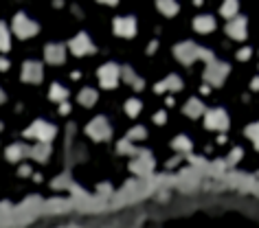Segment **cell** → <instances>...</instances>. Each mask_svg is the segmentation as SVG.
I'll list each match as a JSON object with an SVG mask.
<instances>
[{
	"instance_id": "1",
	"label": "cell",
	"mask_w": 259,
	"mask_h": 228,
	"mask_svg": "<svg viewBox=\"0 0 259 228\" xmlns=\"http://www.w3.org/2000/svg\"><path fill=\"white\" fill-rule=\"evenodd\" d=\"M174 55L178 57V61H182V64H191V61H198V59H204L206 64H209V61L215 59L211 51L196 46L193 42H180V44H176V46H174Z\"/></svg>"
},
{
	"instance_id": "2",
	"label": "cell",
	"mask_w": 259,
	"mask_h": 228,
	"mask_svg": "<svg viewBox=\"0 0 259 228\" xmlns=\"http://www.w3.org/2000/svg\"><path fill=\"white\" fill-rule=\"evenodd\" d=\"M24 136L26 138L40 140V143H48V140L55 138V127H53L51 123H46V121H35V123H31V125L26 127Z\"/></svg>"
},
{
	"instance_id": "3",
	"label": "cell",
	"mask_w": 259,
	"mask_h": 228,
	"mask_svg": "<svg viewBox=\"0 0 259 228\" xmlns=\"http://www.w3.org/2000/svg\"><path fill=\"white\" fill-rule=\"evenodd\" d=\"M226 75H228V64L213 59V61H209L204 68V81L209 83V86H222Z\"/></svg>"
},
{
	"instance_id": "4",
	"label": "cell",
	"mask_w": 259,
	"mask_h": 228,
	"mask_svg": "<svg viewBox=\"0 0 259 228\" xmlns=\"http://www.w3.org/2000/svg\"><path fill=\"white\" fill-rule=\"evenodd\" d=\"M228 114L224 112L222 108H213V110H206L204 112V125L213 132H224L228 130Z\"/></svg>"
},
{
	"instance_id": "5",
	"label": "cell",
	"mask_w": 259,
	"mask_h": 228,
	"mask_svg": "<svg viewBox=\"0 0 259 228\" xmlns=\"http://www.w3.org/2000/svg\"><path fill=\"white\" fill-rule=\"evenodd\" d=\"M40 31L38 22H33L31 18H26L24 13H16L13 16V33L18 35V38H31V35H35Z\"/></svg>"
},
{
	"instance_id": "6",
	"label": "cell",
	"mask_w": 259,
	"mask_h": 228,
	"mask_svg": "<svg viewBox=\"0 0 259 228\" xmlns=\"http://www.w3.org/2000/svg\"><path fill=\"white\" fill-rule=\"evenodd\" d=\"M86 134L90 136L92 140H108L112 130H110V123L105 121V116H95L86 125Z\"/></svg>"
},
{
	"instance_id": "7",
	"label": "cell",
	"mask_w": 259,
	"mask_h": 228,
	"mask_svg": "<svg viewBox=\"0 0 259 228\" xmlns=\"http://www.w3.org/2000/svg\"><path fill=\"white\" fill-rule=\"evenodd\" d=\"M121 77V68L117 64H105L99 68V83L101 88H114Z\"/></svg>"
},
{
	"instance_id": "8",
	"label": "cell",
	"mask_w": 259,
	"mask_h": 228,
	"mask_svg": "<svg viewBox=\"0 0 259 228\" xmlns=\"http://www.w3.org/2000/svg\"><path fill=\"white\" fill-rule=\"evenodd\" d=\"M112 26L119 38H132V35H136V20L132 16L117 18V20L112 22Z\"/></svg>"
},
{
	"instance_id": "9",
	"label": "cell",
	"mask_w": 259,
	"mask_h": 228,
	"mask_svg": "<svg viewBox=\"0 0 259 228\" xmlns=\"http://www.w3.org/2000/svg\"><path fill=\"white\" fill-rule=\"evenodd\" d=\"M70 51L81 57V55H88V53H95V44H92V39L86 33H79L70 39Z\"/></svg>"
},
{
	"instance_id": "10",
	"label": "cell",
	"mask_w": 259,
	"mask_h": 228,
	"mask_svg": "<svg viewBox=\"0 0 259 228\" xmlns=\"http://www.w3.org/2000/svg\"><path fill=\"white\" fill-rule=\"evenodd\" d=\"M42 64L40 61H24V66H22V79H24L26 83H40L42 81Z\"/></svg>"
},
{
	"instance_id": "11",
	"label": "cell",
	"mask_w": 259,
	"mask_h": 228,
	"mask_svg": "<svg viewBox=\"0 0 259 228\" xmlns=\"http://www.w3.org/2000/svg\"><path fill=\"white\" fill-rule=\"evenodd\" d=\"M226 33L231 35L233 39H244L246 33H248V22H246V18H231V22H228L226 26Z\"/></svg>"
},
{
	"instance_id": "12",
	"label": "cell",
	"mask_w": 259,
	"mask_h": 228,
	"mask_svg": "<svg viewBox=\"0 0 259 228\" xmlns=\"http://www.w3.org/2000/svg\"><path fill=\"white\" fill-rule=\"evenodd\" d=\"M44 57H46L48 64H64L66 48L61 46V44H48L46 51H44Z\"/></svg>"
},
{
	"instance_id": "13",
	"label": "cell",
	"mask_w": 259,
	"mask_h": 228,
	"mask_svg": "<svg viewBox=\"0 0 259 228\" xmlns=\"http://www.w3.org/2000/svg\"><path fill=\"white\" fill-rule=\"evenodd\" d=\"M152 167H154V160L147 152H140L139 156H136V160L132 162V171H136V173H149Z\"/></svg>"
},
{
	"instance_id": "14",
	"label": "cell",
	"mask_w": 259,
	"mask_h": 228,
	"mask_svg": "<svg viewBox=\"0 0 259 228\" xmlns=\"http://www.w3.org/2000/svg\"><path fill=\"white\" fill-rule=\"evenodd\" d=\"M180 88H182V79H180L178 75H169V77L162 79L160 83H156L154 90H156V92H167V90L176 92V90H180Z\"/></svg>"
},
{
	"instance_id": "15",
	"label": "cell",
	"mask_w": 259,
	"mask_h": 228,
	"mask_svg": "<svg viewBox=\"0 0 259 228\" xmlns=\"http://www.w3.org/2000/svg\"><path fill=\"white\" fill-rule=\"evenodd\" d=\"M204 112H206V108H204V103H202L200 99H189L187 103H184V114H187L189 118H198Z\"/></svg>"
},
{
	"instance_id": "16",
	"label": "cell",
	"mask_w": 259,
	"mask_h": 228,
	"mask_svg": "<svg viewBox=\"0 0 259 228\" xmlns=\"http://www.w3.org/2000/svg\"><path fill=\"white\" fill-rule=\"evenodd\" d=\"M193 29H196L198 33H211V31L215 29V20L211 16H198L196 20H193Z\"/></svg>"
},
{
	"instance_id": "17",
	"label": "cell",
	"mask_w": 259,
	"mask_h": 228,
	"mask_svg": "<svg viewBox=\"0 0 259 228\" xmlns=\"http://www.w3.org/2000/svg\"><path fill=\"white\" fill-rule=\"evenodd\" d=\"M156 9L162 13V16H167V18L176 16V13L180 11V7H178V2H176V0H156Z\"/></svg>"
},
{
	"instance_id": "18",
	"label": "cell",
	"mask_w": 259,
	"mask_h": 228,
	"mask_svg": "<svg viewBox=\"0 0 259 228\" xmlns=\"http://www.w3.org/2000/svg\"><path fill=\"white\" fill-rule=\"evenodd\" d=\"M29 153L35 158V160L44 162L48 156H51V145H48V143H38L35 147H31V149H29Z\"/></svg>"
},
{
	"instance_id": "19",
	"label": "cell",
	"mask_w": 259,
	"mask_h": 228,
	"mask_svg": "<svg viewBox=\"0 0 259 228\" xmlns=\"http://www.w3.org/2000/svg\"><path fill=\"white\" fill-rule=\"evenodd\" d=\"M121 75H123V81H125V83H132V86H134L136 90H140V88L145 86V83H143V79H140V77H136V73L130 68V66L121 68Z\"/></svg>"
},
{
	"instance_id": "20",
	"label": "cell",
	"mask_w": 259,
	"mask_h": 228,
	"mask_svg": "<svg viewBox=\"0 0 259 228\" xmlns=\"http://www.w3.org/2000/svg\"><path fill=\"white\" fill-rule=\"evenodd\" d=\"M29 149H31V147H26V145H20V143H18V145H11V147L7 149V158H9L11 162H18L20 158H24L26 153H29Z\"/></svg>"
},
{
	"instance_id": "21",
	"label": "cell",
	"mask_w": 259,
	"mask_h": 228,
	"mask_svg": "<svg viewBox=\"0 0 259 228\" xmlns=\"http://www.w3.org/2000/svg\"><path fill=\"white\" fill-rule=\"evenodd\" d=\"M237 9H239V2H237V0H224L222 7H219V13H222L224 18H235Z\"/></svg>"
},
{
	"instance_id": "22",
	"label": "cell",
	"mask_w": 259,
	"mask_h": 228,
	"mask_svg": "<svg viewBox=\"0 0 259 228\" xmlns=\"http://www.w3.org/2000/svg\"><path fill=\"white\" fill-rule=\"evenodd\" d=\"M79 103L86 105V108L95 105V103H97V92L92 90V88H83V90L79 92Z\"/></svg>"
},
{
	"instance_id": "23",
	"label": "cell",
	"mask_w": 259,
	"mask_h": 228,
	"mask_svg": "<svg viewBox=\"0 0 259 228\" xmlns=\"http://www.w3.org/2000/svg\"><path fill=\"white\" fill-rule=\"evenodd\" d=\"M48 95H51V101H57V103H64L66 96H68V90L66 88H61L60 83H53L51 90H48Z\"/></svg>"
},
{
	"instance_id": "24",
	"label": "cell",
	"mask_w": 259,
	"mask_h": 228,
	"mask_svg": "<svg viewBox=\"0 0 259 228\" xmlns=\"http://www.w3.org/2000/svg\"><path fill=\"white\" fill-rule=\"evenodd\" d=\"M171 147L187 153V152H191V140H189L187 136H176V138L171 140Z\"/></svg>"
},
{
	"instance_id": "25",
	"label": "cell",
	"mask_w": 259,
	"mask_h": 228,
	"mask_svg": "<svg viewBox=\"0 0 259 228\" xmlns=\"http://www.w3.org/2000/svg\"><path fill=\"white\" fill-rule=\"evenodd\" d=\"M9 46H11V38H9V29L4 22H0V51H9Z\"/></svg>"
},
{
	"instance_id": "26",
	"label": "cell",
	"mask_w": 259,
	"mask_h": 228,
	"mask_svg": "<svg viewBox=\"0 0 259 228\" xmlns=\"http://www.w3.org/2000/svg\"><path fill=\"white\" fill-rule=\"evenodd\" d=\"M246 136H248L250 140H253V145L259 149V121L253 123V125L246 127Z\"/></svg>"
},
{
	"instance_id": "27",
	"label": "cell",
	"mask_w": 259,
	"mask_h": 228,
	"mask_svg": "<svg viewBox=\"0 0 259 228\" xmlns=\"http://www.w3.org/2000/svg\"><path fill=\"white\" fill-rule=\"evenodd\" d=\"M140 108H143V103H140L139 99H130L125 103V112L130 114V116H139L140 114Z\"/></svg>"
},
{
	"instance_id": "28",
	"label": "cell",
	"mask_w": 259,
	"mask_h": 228,
	"mask_svg": "<svg viewBox=\"0 0 259 228\" xmlns=\"http://www.w3.org/2000/svg\"><path fill=\"white\" fill-rule=\"evenodd\" d=\"M147 136V130L145 127H132L130 134H127V140H143Z\"/></svg>"
},
{
	"instance_id": "29",
	"label": "cell",
	"mask_w": 259,
	"mask_h": 228,
	"mask_svg": "<svg viewBox=\"0 0 259 228\" xmlns=\"http://www.w3.org/2000/svg\"><path fill=\"white\" fill-rule=\"evenodd\" d=\"M117 149H119V153H136V149L132 147V140H119V145H117Z\"/></svg>"
},
{
	"instance_id": "30",
	"label": "cell",
	"mask_w": 259,
	"mask_h": 228,
	"mask_svg": "<svg viewBox=\"0 0 259 228\" xmlns=\"http://www.w3.org/2000/svg\"><path fill=\"white\" fill-rule=\"evenodd\" d=\"M239 158H241V147H235V149L231 152V156H228V160H226V162H228V167H233L237 160H239Z\"/></svg>"
},
{
	"instance_id": "31",
	"label": "cell",
	"mask_w": 259,
	"mask_h": 228,
	"mask_svg": "<svg viewBox=\"0 0 259 228\" xmlns=\"http://www.w3.org/2000/svg\"><path fill=\"white\" fill-rule=\"evenodd\" d=\"M250 55H253V51H250V48H241V51L237 53V59L246 61V59H250Z\"/></svg>"
},
{
	"instance_id": "32",
	"label": "cell",
	"mask_w": 259,
	"mask_h": 228,
	"mask_svg": "<svg viewBox=\"0 0 259 228\" xmlns=\"http://www.w3.org/2000/svg\"><path fill=\"white\" fill-rule=\"evenodd\" d=\"M165 121H167V114L165 112H156V114H154V123H156V125H162Z\"/></svg>"
},
{
	"instance_id": "33",
	"label": "cell",
	"mask_w": 259,
	"mask_h": 228,
	"mask_svg": "<svg viewBox=\"0 0 259 228\" xmlns=\"http://www.w3.org/2000/svg\"><path fill=\"white\" fill-rule=\"evenodd\" d=\"M68 110H70V105H68V103H66V101H64V103L60 105V112H61V114H68Z\"/></svg>"
},
{
	"instance_id": "34",
	"label": "cell",
	"mask_w": 259,
	"mask_h": 228,
	"mask_svg": "<svg viewBox=\"0 0 259 228\" xmlns=\"http://www.w3.org/2000/svg\"><path fill=\"white\" fill-rule=\"evenodd\" d=\"M7 68H9V61L4 57H0V70H7Z\"/></svg>"
},
{
	"instance_id": "35",
	"label": "cell",
	"mask_w": 259,
	"mask_h": 228,
	"mask_svg": "<svg viewBox=\"0 0 259 228\" xmlns=\"http://www.w3.org/2000/svg\"><path fill=\"white\" fill-rule=\"evenodd\" d=\"M29 173H31V169H29L26 165H22V167H20V175H29Z\"/></svg>"
},
{
	"instance_id": "36",
	"label": "cell",
	"mask_w": 259,
	"mask_h": 228,
	"mask_svg": "<svg viewBox=\"0 0 259 228\" xmlns=\"http://www.w3.org/2000/svg\"><path fill=\"white\" fill-rule=\"evenodd\" d=\"M250 88H253V90H259V77H255V79H253V83H250Z\"/></svg>"
},
{
	"instance_id": "37",
	"label": "cell",
	"mask_w": 259,
	"mask_h": 228,
	"mask_svg": "<svg viewBox=\"0 0 259 228\" xmlns=\"http://www.w3.org/2000/svg\"><path fill=\"white\" fill-rule=\"evenodd\" d=\"M156 46H158V42H149V46H147V53H154V51H156Z\"/></svg>"
},
{
	"instance_id": "38",
	"label": "cell",
	"mask_w": 259,
	"mask_h": 228,
	"mask_svg": "<svg viewBox=\"0 0 259 228\" xmlns=\"http://www.w3.org/2000/svg\"><path fill=\"white\" fill-rule=\"evenodd\" d=\"M99 2H103V4H117L119 0H99Z\"/></svg>"
},
{
	"instance_id": "39",
	"label": "cell",
	"mask_w": 259,
	"mask_h": 228,
	"mask_svg": "<svg viewBox=\"0 0 259 228\" xmlns=\"http://www.w3.org/2000/svg\"><path fill=\"white\" fill-rule=\"evenodd\" d=\"M2 101H4V92L0 90V103H2Z\"/></svg>"
},
{
	"instance_id": "40",
	"label": "cell",
	"mask_w": 259,
	"mask_h": 228,
	"mask_svg": "<svg viewBox=\"0 0 259 228\" xmlns=\"http://www.w3.org/2000/svg\"><path fill=\"white\" fill-rule=\"evenodd\" d=\"M0 130H2V123H0Z\"/></svg>"
}]
</instances>
